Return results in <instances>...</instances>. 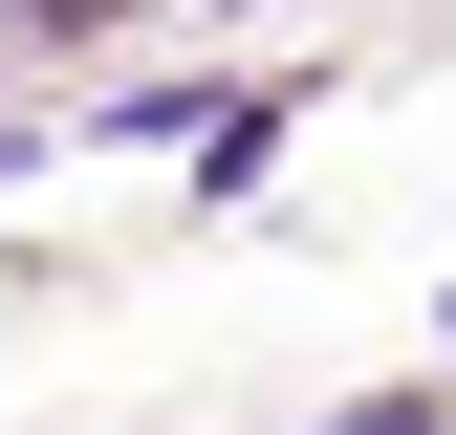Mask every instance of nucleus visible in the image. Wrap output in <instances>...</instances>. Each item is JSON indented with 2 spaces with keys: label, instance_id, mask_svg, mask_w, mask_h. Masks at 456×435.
<instances>
[{
  "label": "nucleus",
  "instance_id": "1",
  "mask_svg": "<svg viewBox=\"0 0 456 435\" xmlns=\"http://www.w3.org/2000/svg\"><path fill=\"white\" fill-rule=\"evenodd\" d=\"M348 435H435V414H413V392H391V414H348Z\"/></svg>",
  "mask_w": 456,
  "mask_h": 435
},
{
  "label": "nucleus",
  "instance_id": "2",
  "mask_svg": "<svg viewBox=\"0 0 456 435\" xmlns=\"http://www.w3.org/2000/svg\"><path fill=\"white\" fill-rule=\"evenodd\" d=\"M22 22H109V0H22Z\"/></svg>",
  "mask_w": 456,
  "mask_h": 435
}]
</instances>
